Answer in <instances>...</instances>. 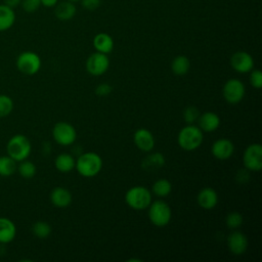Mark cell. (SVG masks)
<instances>
[{
  "label": "cell",
  "mask_w": 262,
  "mask_h": 262,
  "mask_svg": "<svg viewBox=\"0 0 262 262\" xmlns=\"http://www.w3.org/2000/svg\"><path fill=\"white\" fill-rule=\"evenodd\" d=\"M80 175L83 177H94L102 168V160L100 156L93 151L81 154L76 160L75 167Z\"/></svg>",
  "instance_id": "6da1fadb"
},
{
  "label": "cell",
  "mask_w": 262,
  "mask_h": 262,
  "mask_svg": "<svg viewBox=\"0 0 262 262\" xmlns=\"http://www.w3.org/2000/svg\"><path fill=\"white\" fill-rule=\"evenodd\" d=\"M204 132L193 124H187L183 127L177 137L179 146L187 151H191L201 146L204 138Z\"/></svg>",
  "instance_id": "7a4b0ae2"
},
{
  "label": "cell",
  "mask_w": 262,
  "mask_h": 262,
  "mask_svg": "<svg viewBox=\"0 0 262 262\" xmlns=\"http://www.w3.org/2000/svg\"><path fill=\"white\" fill-rule=\"evenodd\" d=\"M32 150V144L29 138L23 134H15L9 138L6 151L7 155L16 162L28 159Z\"/></svg>",
  "instance_id": "3957f363"
},
{
  "label": "cell",
  "mask_w": 262,
  "mask_h": 262,
  "mask_svg": "<svg viewBox=\"0 0 262 262\" xmlns=\"http://www.w3.org/2000/svg\"><path fill=\"white\" fill-rule=\"evenodd\" d=\"M125 202L134 210H144L147 209L151 203V193L144 186H133L127 190L125 194Z\"/></svg>",
  "instance_id": "277c9868"
},
{
  "label": "cell",
  "mask_w": 262,
  "mask_h": 262,
  "mask_svg": "<svg viewBox=\"0 0 262 262\" xmlns=\"http://www.w3.org/2000/svg\"><path fill=\"white\" fill-rule=\"evenodd\" d=\"M147 214L149 221L158 227L166 226L172 218V210L170 206L162 200L151 202L148 206Z\"/></svg>",
  "instance_id": "5b68a950"
},
{
  "label": "cell",
  "mask_w": 262,
  "mask_h": 262,
  "mask_svg": "<svg viewBox=\"0 0 262 262\" xmlns=\"http://www.w3.org/2000/svg\"><path fill=\"white\" fill-rule=\"evenodd\" d=\"M41 58L33 51H24L16 58L17 70L27 76L37 74L41 69Z\"/></svg>",
  "instance_id": "8992f818"
},
{
  "label": "cell",
  "mask_w": 262,
  "mask_h": 262,
  "mask_svg": "<svg viewBox=\"0 0 262 262\" xmlns=\"http://www.w3.org/2000/svg\"><path fill=\"white\" fill-rule=\"evenodd\" d=\"M53 139L60 145H71L77 138L75 127L68 122H58L52 129Z\"/></svg>",
  "instance_id": "52a82bcc"
},
{
  "label": "cell",
  "mask_w": 262,
  "mask_h": 262,
  "mask_svg": "<svg viewBox=\"0 0 262 262\" xmlns=\"http://www.w3.org/2000/svg\"><path fill=\"white\" fill-rule=\"evenodd\" d=\"M243 163L249 171H260L262 169V145L260 143L250 144L244 151Z\"/></svg>",
  "instance_id": "ba28073f"
},
{
  "label": "cell",
  "mask_w": 262,
  "mask_h": 262,
  "mask_svg": "<svg viewBox=\"0 0 262 262\" xmlns=\"http://www.w3.org/2000/svg\"><path fill=\"white\" fill-rule=\"evenodd\" d=\"M222 93H223L224 99L228 103L235 104L243 100L245 93H246V88H245L244 83L241 80L229 79L224 84Z\"/></svg>",
  "instance_id": "9c48e42d"
},
{
  "label": "cell",
  "mask_w": 262,
  "mask_h": 262,
  "mask_svg": "<svg viewBox=\"0 0 262 262\" xmlns=\"http://www.w3.org/2000/svg\"><path fill=\"white\" fill-rule=\"evenodd\" d=\"M110 67V59L106 54L101 52H94L86 60V70L92 76L103 75Z\"/></svg>",
  "instance_id": "30bf717a"
},
{
  "label": "cell",
  "mask_w": 262,
  "mask_h": 262,
  "mask_svg": "<svg viewBox=\"0 0 262 262\" xmlns=\"http://www.w3.org/2000/svg\"><path fill=\"white\" fill-rule=\"evenodd\" d=\"M232 69L241 74L249 73L254 68V59L251 54L246 51H237L232 54L230 58Z\"/></svg>",
  "instance_id": "8fae6325"
},
{
  "label": "cell",
  "mask_w": 262,
  "mask_h": 262,
  "mask_svg": "<svg viewBox=\"0 0 262 262\" xmlns=\"http://www.w3.org/2000/svg\"><path fill=\"white\" fill-rule=\"evenodd\" d=\"M227 246L233 255H243L248 249V238L243 232L233 230L227 236Z\"/></svg>",
  "instance_id": "7c38bea8"
},
{
  "label": "cell",
  "mask_w": 262,
  "mask_h": 262,
  "mask_svg": "<svg viewBox=\"0 0 262 262\" xmlns=\"http://www.w3.org/2000/svg\"><path fill=\"white\" fill-rule=\"evenodd\" d=\"M133 140L137 148L142 151H150L156 144V139L152 133L146 128H139L133 135Z\"/></svg>",
  "instance_id": "4fadbf2b"
},
{
  "label": "cell",
  "mask_w": 262,
  "mask_h": 262,
  "mask_svg": "<svg viewBox=\"0 0 262 262\" xmlns=\"http://www.w3.org/2000/svg\"><path fill=\"white\" fill-rule=\"evenodd\" d=\"M234 151V145L231 140L227 138L217 139L211 148V152L214 158L218 160H227L229 159Z\"/></svg>",
  "instance_id": "5bb4252c"
},
{
  "label": "cell",
  "mask_w": 262,
  "mask_h": 262,
  "mask_svg": "<svg viewBox=\"0 0 262 262\" xmlns=\"http://www.w3.org/2000/svg\"><path fill=\"white\" fill-rule=\"evenodd\" d=\"M51 204L56 208H67L72 203V193L69 189L62 186L54 187L49 195Z\"/></svg>",
  "instance_id": "9a60e30c"
},
{
  "label": "cell",
  "mask_w": 262,
  "mask_h": 262,
  "mask_svg": "<svg viewBox=\"0 0 262 262\" xmlns=\"http://www.w3.org/2000/svg\"><path fill=\"white\" fill-rule=\"evenodd\" d=\"M196 202L201 208L211 210L218 204V194L212 187H204L199 191Z\"/></svg>",
  "instance_id": "2e32d148"
},
{
  "label": "cell",
  "mask_w": 262,
  "mask_h": 262,
  "mask_svg": "<svg viewBox=\"0 0 262 262\" xmlns=\"http://www.w3.org/2000/svg\"><path fill=\"white\" fill-rule=\"evenodd\" d=\"M199 121V128L203 132H213L220 126V118L216 113L213 112H206L204 114H200L198 119Z\"/></svg>",
  "instance_id": "e0dca14e"
},
{
  "label": "cell",
  "mask_w": 262,
  "mask_h": 262,
  "mask_svg": "<svg viewBox=\"0 0 262 262\" xmlns=\"http://www.w3.org/2000/svg\"><path fill=\"white\" fill-rule=\"evenodd\" d=\"M16 235V226L12 220L6 217H0V244H8Z\"/></svg>",
  "instance_id": "ac0fdd59"
},
{
  "label": "cell",
  "mask_w": 262,
  "mask_h": 262,
  "mask_svg": "<svg viewBox=\"0 0 262 262\" xmlns=\"http://www.w3.org/2000/svg\"><path fill=\"white\" fill-rule=\"evenodd\" d=\"M15 23V12L13 8L6 4H0V32L9 30Z\"/></svg>",
  "instance_id": "d6986e66"
},
{
  "label": "cell",
  "mask_w": 262,
  "mask_h": 262,
  "mask_svg": "<svg viewBox=\"0 0 262 262\" xmlns=\"http://www.w3.org/2000/svg\"><path fill=\"white\" fill-rule=\"evenodd\" d=\"M93 46L96 51L107 54L114 48V40L106 33H99L93 39Z\"/></svg>",
  "instance_id": "ffe728a7"
},
{
  "label": "cell",
  "mask_w": 262,
  "mask_h": 262,
  "mask_svg": "<svg viewBox=\"0 0 262 262\" xmlns=\"http://www.w3.org/2000/svg\"><path fill=\"white\" fill-rule=\"evenodd\" d=\"M55 168L61 173H69L76 167V160L71 154L62 152L54 160Z\"/></svg>",
  "instance_id": "44dd1931"
},
{
  "label": "cell",
  "mask_w": 262,
  "mask_h": 262,
  "mask_svg": "<svg viewBox=\"0 0 262 262\" xmlns=\"http://www.w3.org/2000/svg\"><path fill=\"white\" fill-rule=\"evenodd\" d=\"M54 7V14L59 20H69L76 14V6L71 1L60 2Z\"/></svg>",
  "instance_id": "7402d4cb"
},
{
  "label": "cell",
  "mask_w": 262,
  "mask_h": 262,
  "mask_svg": "<svg viewBox=\"0 0 262 262\" xmlns=\"http://www.w3.org/2000/svg\"><path fill=\"white\" fill-rule=\"evenodd\" d=\"M165 164V157L161 152H154L148 155L142 161L141 167L145 171H154L163 167Z\"/></svg>",
  "instance_id": "603a6c76"
},
{
  "label": "cell",
  "mask_w": 262,
  "mask_h": 262,
  "mask_svg": "<svg viewBox=\"0 0 262 262\" xmlns=\"http://www.w3.org/2000/svg\"><path fill=\"white\" fill-rule=\"evenodd\" d=\"M190 69V61L185 55H177L171 63V70L176 76H184Z\"/></svg>",
  "instance_id": "cb8c5ba5"
},
{
  "label": "cell",
  "mask_w": 262,
  "mask_h": 262,
  "mask_svg": "<svg viewBox=\"0 0 262 262\" xmlns=\"http://www.w3.org/2000/svg\"><path fill=\"white\" fill-rule=\"evenodd\" d=\"M17 162L10 158L8 155L0 157V176L9 177L16 171Z\"/></svg>",
  "instance_id": "d4e9b609"
},
{
  "label": "cell",
  "mask_w": 262,
  "mask_h": 262,
  "mask_svg": "<svg viewBox=\"0 0 262 262\" xmlns=\"http://www.w3.org/2000/svg\"><path fill=\"white\" fill-rule=\"evenodd\" d=\"M152 192L159 196V198H165L167 195L170 194V192L172 191V184L168 179L165 178H161L158 179L151 187Z\"/></svg>",
  "instance_id": "484cf974"
},
{
  "label": "cell",
  "mask_w": 262,
  "mask_h": 262,
  "mask_svg": "<svg viewBox=\"0 0 262 262\" xmlns=\"http://www.w3.org/2000/svg\"><path fill=\"white\" fill-rule=\"evenodd\" d=\"M16 171L19 173V175L23 178L31 179L36 175L37 168L33 162L28 161L26 159V160H23L19 162V164L16 167Z\"/></svg>",
  "instance_id": "4316f807"
},
{
  "label": "cell",
  "mask_w": 262,
  "mask_h": 262,
  "mask_svg": "<svg viewBox=\"0 0 262 262\" xmlns=\"http://www.w3.org/2000/svg\"><path fill=\"white\" fill-rule=\"evenodd\" d=\"M33 234L41 239L47 238L51 233V226L45 221H36L32 226Z\"/></svg>",
  "instance_id": "83f0119b"
},
{
  "label": "cell",
  "mask_w": 262,
  "mask_h": 262,
  "mask_svg": "<svg viewBox=\"0 0 262 262\" xmlns=\"http://www.w3.org/2000/svg\"><path fill=\"white\" fill-rule=\"evenodd\" d=\"M13 100L6 94H0V118H5L13 111Z\"/></svg>",
  "instance_id": "f1b7e54d"
},
{
  "label": "cell",
  "mask_w": 262,
  "mask_h": 262,
  "mask_svg": "<svg viewBox=\"0 0 262 262\" xmlns=\"http://www.w3.org/2000/svg\"><path fill=\"white\" fill-rule=\"evenodd\" d=\"M226 226L230 229H236L243 224V216L238 212H231L225 218Z\"/></svg>",
  "instance_id": "f546056e"
},
{
  "label": "cell",
  "mask_w": 262,
  "mask_h": 262,
  "mask_svg": "<svg viewBox=\"0 0 262 262\" xmlns=\"http://www.w3.org/2000/svg\"><path fill=\"white\" fill-rule=\"evenodd\" d=\"M200 117V112L195 106H187L183 112V119L187 124H193Z\"/></svg>",
  "instance_id": "4dcf8cb0"
},
{
  "label": "cell",
  "mask_w": 262,
  "mask_h": 262,
  "mask_svg": "<svg viewBox=\"0 0 262 262\" xmlns=\"http://www.w3.org/2000/svg\"><path fill=\"white\" fill-rule=\"evenodd\" d=\"M20 6L24 11L28 13H33L41 6V0H21Z\"/></svg>",
  "instance_id": "1f68e13d"
},
{
  "label": "cell",
  "mask_w": 262,
  "mask_h": 262,
  "mask_svg": "<svg viewBox=\"0 0 262 262\" xmlns=\"http://www.w3.org/2000/svg\"><path fill=\"white\" fill-rule=\"evenodd\" d=\"M250 83L251 85L256 88L260 89L262 87V73L260 70H252L250 72Z\"/></svg>",
  "instance_id": "d6a6232c"
},
{
  "label": "cell",
  "mask_w": 262,
  "mask_h": 262,
  "mask_svg": "<svg viewBox=\"0 0 262 262\" xmlns=\"http://www.w3.org/2000/svg\"><path fill=\"white\" fill-rule=\"evenodd\" d=\"M112 90H113V88L110 84L102 83V84H99L98 86H96L95 93L98 96H106L112 92Z\"/></svg>",
  "instance_id": "836d02e7"
},
{
  "label": "cell",
  "mask_w": 262,
  "mask_h": 262,
  "mask_svg": "<svg viewBox=\"0 0 262 262\" xmlns=\"http://www.w3.org/2000/svg\"><path fill=\"white\" fill-rule=\"evenodd\" d=\"M100 5V0H82V6L87 10H94Z\"/></svg>",
  "instance_id": "e575fe53"
},
{
  "label": "cell",
  "mask_w": 262,
  "mask_h": 262,
  "mask_svg": "<svg viewBox=\"0 0 262 262\" xmlns=\"http://www.w3.org/2000/svg\"><path fill=\"white\" fill-rule=\"evenodd\" d=\"M57 4V0H41V5L44 7H54Z\"/></svg>",
  "instance_id": "d590c367"
},
{
  "label": "cell",
  "mask_w": 262,
  "mask_h": 262,
  "mask_svg": "<svg viewBox=\"0 0 262 262\" xmlns=\"http://www.w3.org/2000/svg\"><path fill=\"white\" fill-rule=\"evenodd\" d=\"M20 1L21 0H4V4L11 8H15L20 4Z\"/></svg>",
  "instance_id": "8d00e7d4"
},
{
  "label": "cell",
  "mask_w": 262,
  "mask_h": 262,
  "mask_svg": "<svg viewBox=\"0 0 262 262\" xmlns=\"http://www.w3.org/2000/svg\"><path fill=\"white\" fill-rule=\"evenodd\" d=\"M68 1H71V2H72V1H79V0H68Z\"/></svg>",
  "instance_id": "74e56055"
}]
</instances>
